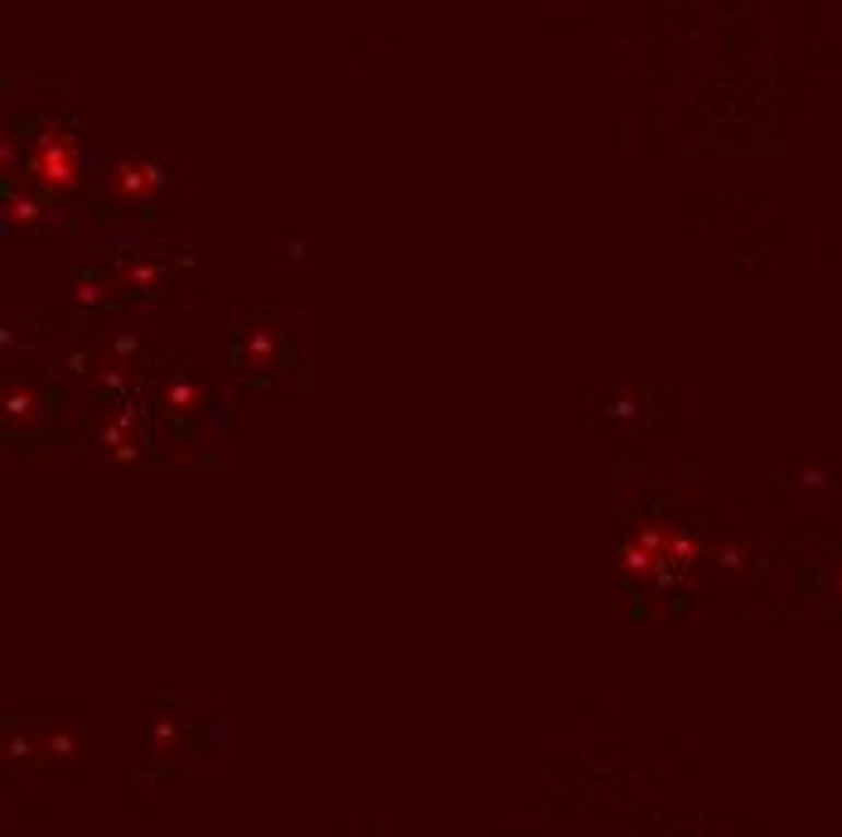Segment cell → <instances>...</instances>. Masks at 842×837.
I'll return each mask as SVG.
<instances>
[{
    "instance_id": "cell-1",
    "label": "cell",
    "mask_w": 842,
    "mask_h": 837,
    "mask_svg": "<svg viewBox=\"0 0 842 837\" xmlns=\"http://www.w3.org/2000/svg\"><path fill=\"white\" fill-rule=\"evenodd\" d=\"M29 175L44 189H69L78 180V141L59 127H44L35 136V151H29Z\"/></svg>"
},
{
    "instance_id": "cell-2",
    "label": "cell",
    "mask_w": 842,
    "mask_h": 837,
    "mask_svg": "<svg viewBox=\"0 0 842 837\" xmlns=\"http://www.w3.org/2000/svg\"><path fill=\"white\" fill-rule=\"evenodd\" d=\"M127 189H145V184H161V175H155V165H127Z\"/></svg>"
}]
</instances>
